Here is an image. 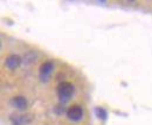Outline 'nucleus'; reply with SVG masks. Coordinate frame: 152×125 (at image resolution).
Wrapping results in <instances>:
<instances>
[{"label":"nucleus","mask_w":152,"mask_h":125,"mask_svg":"<svg viewBox=\"0 0 152 125\" xmlns=\"http://www.w3.org/2000/svg\"><path fill=\"white\" fill-rule=\"evenodd\" d=\"M74 91H75L74 86L69 82H61L56 88L57 97L62 103L68 102L72 98V96L74 95Z\"/></svg>","instance_id":"obj_1"},{"label":"nucleus","mask_w":152,"mask_h":125,"mask_svg":"<svg viewBox=\"0 0 152 125\" xmlns=\"http://www.w3.org/2000/svg\"><path fill=\"white\" fill-rule=\"evenodd\" d=\"M28 116H22V115H12L11 116V122L13 125H25L31 122V119H27Z\"/></svg>","instance_id":"obj_6"},{"label":"nucleus","mask_w":152,"mask_h":125,"mask_svg":"<svg viewBox=\"0 0 152 125\" xmlns=\"http://www.w3.org/2000/svg\"><path fill=\"white\" fill-rule=\"evenodd\" d=\"M11 103H12V105L15 107V109L21 110V111L22 110H26L27 105H28L27 99L25 97H22V96H15V97H13L12 101H11Z\"/></svg>","instance_id":"obj_5"},{"label":"nucleus","mask_w":152,"mask_h":125,"mask_svg":"<svg viewBox=\"0 0 152 125\" xmlns=\"http://www.w3.org/2000/svg\"><path fill=\"white\" fill-rule=\"evenodd\" d=\"M21 62L22 61H21V57H20L19 55L12 54V55H10L6 58V67H8L10 69L14 70V69H17L20 64H21Z\"/></svg>","instance_id":"obj_4"},{"label":"nucleus","mask_w":152,"mask_h":125,"mask_svg":"<svg viewBox=\"0 0 152 125\" xmlns=\"http://www.w3.org/2000/svg\"><path fill=\"white\" fill-rule=\"evenodd\" d=\"M95 113H96V116H97V118L103 119V121L107 119V117H108V112H107L105 109H103V107H96Z\"/></svg>","instance_id":"obj_7"},{"label":"nucleus","mask_w":152,"mask_h":125,"mask_svg":"<svg viewBox=\"0 0 152 125\" xmlns=\"http://www.w3.org/2000/svg\"><path fill=\"white\" fill-rule=\"evenodd\" d=\"M67 117L70 119V121H74V122H78L82 117H83V109L80 105H72L67 110Z\"/></svg>","instance_id":"obj_3"},{"label":"nucleus","mask_w":152,"mask_h":125,"mask_svg":"<svg viewBox=\"0 0 152 125\" xmlns=\"http://www.w3.org/2000/svg\"><path fill=\"white\" fill-rule=\"evenodd\" d=\"M54 70V62L53 61H46L40 67V78L42 82H47L49 77L52 76V72Z\"/></svg>","instance_id":"obj_2"}]
</instances>
